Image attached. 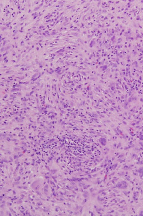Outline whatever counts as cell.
Masks as SVG:
<instances>
[{
  "mask_svg": "<svg viewBox=\"0 0 143 216\" xmlns=\"http://www.w3.org/2000/svg\"><path fill=\"white\" fill-rule=\"evenodd\" d=\"M140 215L141 216H143V211H142L140 214Z\"/></svg>",
  "mask_w": 143,
  "mask_h": 216,
  "instance_id": "6da1fadb",
  "label": "cell"
}]
</instances>
